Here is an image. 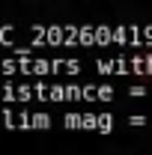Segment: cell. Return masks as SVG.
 <instances>
[{"mask_svg": "<svg viewBox=\"0 0 152 155\" xmlns=\"http://www.w3.org/2000/svg\"><path fill=\"white\" fill-rule=\"evenodd\" d=\"M33 96H36L33 87H27V84H21V87H18V101H30Z\"/></svg>", "mask_w": 152, "mask_h": 155, "instance_id": "obj_11", "label": "cell"}, {"mask_svg": "<svg viewBox=\"0 0 152 155\" xmlns=\"http://www.w3.org/2000/svg\"><path fill=\"white\" fill-rule=\"evenodd\" d=\"M95 69L101 75H116V60H95Z\"/></svg>", "mask_w": 152, "mask_h": 155, "instance_id": "obj_6", "label": "cell"}, {"mask_svg": "<svg viewBox=\"0 0 152 155\" xmlns=\"http://www.w3.org/2000/svg\"><path fill=\"white\" fill-rule=\"evenodd\" d=\"M0 101H6V84L0 81Z\"/></svg>", "mask_w": 152, "mask_h": 155, "instance_id": "obj_20", "label": "cell"}, {"mask_svg": "<svg viewBox=\"0 0 152 155\" xmlns=\"http://www.w3.org/2000/svg\"><path fill=\"white\" fill-rule=\"evenodd\" d=\"M95 39H98V45H107V42H114V27H104V24H98V27H95Z\"/></svg>", "mask_w": 152, "mask_h": 155, "instance_id": "obj_3", "label": "cell"}, {"mask_svg": "<svg viewBox=\"0 0 152 155\" xmlns=\"http://www.w3.org/2000/svg\"><path fill=\"white\" fill-rule=\"evenodd\" d=\"M78 42H81V45H98V39H95V27H93V24H84V27H81Z\"/></svg>", "mask_w": 152, "mask_h": 155, "instance_id": "obj_1", "label": "cell"}, {"mask_svg": "<svg viewBox=\"0 0 152 155\" xmlns=\"http://www.w3.org/2000/svg\"><path fill=\"white\" fill-rule=\"evenodd\" d=\"M63 125L66 128H84V114H66L63 116Z\"/></svg>", "mask_w": 152, "mask_h": 155, "instance_id": "obj_5", "label": "cell"}, {"mask_svg": "<svg viewBox=\"0 0 152 155\" xmlns=\"http://www.w3.org/2000/svg\"><path fill=\"white\" fill-rule=\"evenodd\" d=\"M95 96H98V101H111V98H114V87H107V84H101Z\"/></svg>", "mask_w": 152, "mask_h": 155, "instance_id": "obj_10", "label": "cell"}, {"mask_svg": "<svg viewBox=\"0 0 152 155\" xmlns=\"http://www.w3.org/2000/svg\"><path fill=\"white\" fill-rule=\"evenodd\" d=\"M128 96H134V98H143V96H146V90H143V87H131V90H128Z\"/></svg>", "mask_w": 152, "mask_h": 155, "instance_id": "obj_18", "label": "cell"}, {"mask_svg": "<svg viewBox=\"0 0 152 155\" xmlns=\"http://www.w3.org/2000/svg\"><path fill=\"white\" fill-rule=\"evenodd\" d=\"M143 42H146V48H152V24L143 27Z\"/></svg>", "mask_w": 152, "mask_h": 155, "instance_id": "obj_17", "label": "cell"}, {"mask_svg": "<svg viewBox=\"0 0 152 155\" xmlns=\"http://www.w3.org/2000/svg\"><path fill=\"white\" fill-rule=\"evenodd\" d=\"M66 72H69V75H78V72H81V63H78V60H66Z\"/></svg>", "mask_w": 152, "mask_h": 155, "instance_id": "obj_16", "label": "cell"}, {"mask_svg": "<svg viewBox=\"0 0 152 155\" xmlns=\"http://www.w3.org/2000/svg\"><path fill=\"white\" fill-rule=\"evenodd\" d=\"M33 128H42V131L51 128V116L45 114V110H42V114H33Z\"/></svg>", "mask_w": 152, "mask_h": 155, "instance_id": "obj_8", "label": "cell"}, {"mask_svg": "<svg viewBox=\"0 0 152 155\" xmlns=\"http://www.w3.org/2000/svg\"><path fill=\"white\" fill-rule=\"evenodd\" d=\"M3 125H6V128H15V125H18V116L12 114L9 107H3Z\"/></svg>", "mask_w": 152, "mask_h": 155, "instance_id": "obj_9", "label": "cell"}, {"mask_svg": "<svg viewBox=\"0 0 152 155\" xmlns=\"http://www.w3.org/2000/svg\"><path fill=\"white\" fill-rule=\"evenodd\" d=\"M146 75H152V51L146 54Z\"/></svg>", "mask_w": 152, "mask_h": 155, "instance_id": "obj_19", "label": "cell"}, {"mask_svg": "<svg viewBox=\"0 0 152 155\" xmlns=\"http://www.w3.org/2000/svg\"><path fill=\"white\" fill-rule=\"evenodd\" d=\"M48 45H66V27H48V39H45Z\"/></svg>", "mask_w": 152, "mask_h": 155, "instance_id": "obj_2", "label": "cell"}, {"mask_svg": "<svg viewBox=\"0 0 152 155\" xmlns=\"http://www.w3.org/2000/svg\"><path fill=\"white\" fill-rule=\"evenodd\" d=\"M48 101H69V96H66V87L54 84V87H51V93H48Z\"/></svg>", "mask_w": 152, "mask_h": 155, "instance_id": "obj_7", "label": "cell"}, {"mask_svg": "<svg viewBox=\"0 0 152 155\" xmlns=\"http://www.w3.org/2000/svg\"><path fill=\"white\" fill-rule=\"evenodd\" d=\"M84 128L98 131V116H95V114H84Z\"/></svg>", "mask_w": 152, "mask_h": 155, "instance_id": "obj_12", "label": "cell"}, {"mask_svg": "<svg viewBox=\"0 0 152 155\" xmlns=\"http://www.w3.org/2000/svg\"><path fill=\"white\" fill-rule=\"evenodd\" d=\"M128 125H131V128H134V125H137V128H140V125H146V116H143V114L128 116Z\"/></svg>", "mask_w": 152, "mask_h": 155, "instance_id": "obj_15", "label": "cell"}, {"mask_svg": "<svg viewBox=\"0 0 152 155\" xmlns=\"http://www.w3.org/2000/svg\"><path fill=\"white\" fill-rule=\"evenodd\" d=\"M0 69H3L6 75H15V72H21V66H18V63H12V60H3V63H0Z\"/></svg>", "mask_w": 152, "mask_h": 155, "instance_id": "obj_14", "label": "cell"}, {"mask_svg": "<svg viewBox=\"0 0 152 155\" xmlns=\"http://www.w3.org/2000/svg\"><path fill=\"white\" fill-rule=\"evenodd\" d=\"M66 96H69V101H75V98H84V87H66Z\"/></svg>", "mask_w": 152, "mask_h": 155, "instance_id": "obj_13", "label": "cell"}, {"mask_svg": "<svg viewBox=\"0 0 152 155\" xmlns=\"http://www.w3.org/2000/svg\"><path fill=\"white\" fill-rule=\"evenodd\" d=\"M111 131H114V116L98 114V134H111Z\"/></svg>", "mask_w": 152, "mask_h": 155, "instance_id": "obj_4", "label": "cell"}]
</instances>
